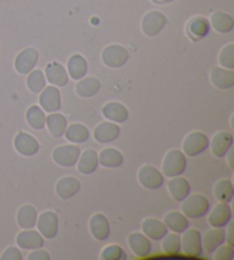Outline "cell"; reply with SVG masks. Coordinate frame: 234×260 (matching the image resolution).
<instances>
[{
	"instance_id": "obj_1",
	"label": "cell",
	"mask_w": 234,
	"mask_h": 260,
	"mask_svg": "<svg viewBox=\"0 0 234 260\" xmlns=\"http://www.w3.org/2000/svg\"><path fill=\"white\" fill-rule=\"evenodd\" d=\"M210 204L207 197L200 194H194L187 196L183 201L182 211L186 218L198 219L206 216L209 212Z\"/></svg>"
},
{
	"instance_id": "obj_2",
	"label": "cell",
	"mask_w": 234,
	"mask_h": 260,
	"mask_svg": "<svg viewBox=\"0 0 234 260\" xmlns=\"http://www.w3.org/2000/svg\"><path fill=\"white\" fill-rule=\"evenodd\" d=\"M186 163V157L182 151L172 150L166 155L164 159L163 172L169 178L178 177L185 171Z\"/></svg>"
},
{
	"instance_id": "obj_3",
	"label": "cell",
	"mask_w": 234,
	"mask_h": 260,
	"mask_svg": "<svg viewBox=\"0 0 234 260\" xmlns=\"http://www.w3.org/2000/svg\"><path fill=\"white\" fill-rule=\"evenodd\" d=\"M209 139L202 132H192L185 138L183 143V150L190 157H194L208 149Z\"/></svg>"
},
{
	"instance_id": "obj_4",
	"label": "cell",
	"mask_w": 234,
	"mask_h": 260,
	"mask_svg": "<svg viewBox=\"0 0 234 260\" xmlns=\"http://www.w3.org/2000/svg\"><path fill=\"white\" fill-rule=\"evenodd\" d=\"M80 148L74 145L57 147L53 151V159L55 163L64 168H71L78 163L80 157Z\"/></svg>"
},
{
	"instance_id": "obj_5",
	"label": "cell",
	"mask_w": 234,
	"mask_h": 260,
	"mask_svg": "<svg viewBox=\"0 0 234 260\" xmlns=\"http://www.w3.org/2000/svg\"><path fill=\"white\" fill-rule=\"evenodd\" d=\"M181 250L190 257H199L202 253L201 234L197 230H187L184 232L181 239Z\"/></svg>"
},
{
	"instance_id": "obj_6",
	"label": "cell",
	"mask_w": 234,
	"mask_h": 260,
	"mask_svg": "<svg viewBox=\"0 0 234 260\" xmlns=\"http://www.w3.org/2000/svg\"><path fill=\"white\" fill-rule=\"evenodd\" d=\"M138 180L143 187L150 190H155L164 185V176L158 169L152 165H144L138 172Z\"/></svg>"
},
{
	"instance_id": "obj_7",
	"label": "cell",
	"mask_w": 234,
	"mask_h": 260,
	"mask_svg": "<svg viewBox=\"0 0 234 260\" xmlns=\"http://www.w3.org/2000/svg\"><path fill=\"white\" fill-rule=\"evenodd\" d=\"M129 54L127 49L120 45H111L102 54V60L110 68H120L127 63Z\"/></svg>"
},
{
	"instance_id": "obj_8",
	"label": "cell",
	"mask_w": 234,
	"mask_h": 260,
	"mask_svg": "<svg viewBox=\"0 0 234 260\" xmlns=\"http://www.w3.org/2000/svg\"><path fill=\"white\" fill-rule=\"evenodd\" d=\"M38 231L46 239H54L58 232V217L55 212H43L37 219Z\"/></svg>"
},
{
	"instance_id": "obj_9",
	"label": "cell",
	"mask_w": 234,
	"mask_h": 260,
	"mask_svg": "<svg viewBox=\"0 0 234 260\" xmlns=\"http://www.w3.org/2000/svg\"><path fill=\"white\" fill-rule=\"evenodd\" d=\"M40 94L39 103L43 107V109L47 113H56L61 109L62 101H61V93L60 89L54 86L46 87L42 91Z\"/></svg>"
},
{
	"instance_id": "obj_10",
	"label": "cell",
	"mask_w": 234,
	"mask_h": 260,
	"mask_svg": "<svg viewBox=\"0 0 234 260\" xmlns=\"http://www.w3.org/2000/svg\"><path fill=\"white\" fill-rule=\"evenodd\" d=\"M167 20L166 16L160 12H151L145 15L142 22L143 31L148 37H154L165 28Z\"/></svg>"
},
{
	"instance_id": "obj_11",
	"label": "cell",
	"mask_w": 234,
	"mask_h": 260,
	"mask_svg": "<svg viewBox=\"0 0 234 260\" xmlns=\"http://www.w3.org/2000/svg\"><path fill=\"white\" fill-rule=\"evenodd\" d=\"M39 54L37 49L34 48H26L22 51L19 55H17L15 60V68L22 75H26L31 73L33 68L37 64Z\"/></svg>"
},
{
	"instance_id": "obj_12",
	"label": "cell",
	"mask_w": 234,
	"mask_h": 260,
	"mask_svg": "<svg viewBox=\"0 0 234 260\" xmlns=\"http://www.w3.org/2000/svg\"><path fill=\"white\" fill-rule=\"evenodd\" d=\"M15 149L20 152L21 155L26 156H33L39 150V142L37 139L31 136L29 133L21 132L16 136L14 140Z\"/></svg>"
},
{
	"instance_id": "obj_13",
	"label": "cell",
	"mask_w": 234,
	"mask_h": 260,
	"mask_svg": "<svg viewBox=\"0 0 234 260\" xmlns=\"http://www.w3.org/2000/svg\"><path fill=\"white\" fill-rule=\"evenodd\" d=\"M232 218V210L229 208L228 203H223L220 202L210 212L208 221L215 228H223L231 221Z\"/></svg>"
},
{
	"instance_id": "obj_14",
	"label": "cell",
	"mask_w": 234,
	"mask_h": 260,
	"mask_svg": "<svg viewBox=\"0 0 234 260\" xmlns=\"http://www.w3.org/2000/svg\"><path fill=\"white\" fill-rule=\"evenodd\" d=\"M233 145V136L228 132H219L216 134L211 140V143L209 146L211 147V150H213V154L216 157L222 158L225 157L229 150V148H232Z\"/></svg>"
},
{
	"instance_id": "obj_15",
	"label": "cell",
	"mask_w": 234,
	"mask_h": 260,
	"mask_svg": "<svg viewBox=\"0 0 234 260\" xmlns=\"http://www.w3.org/2000/svg\"><path fill=\"white\" fill-rule=\"evenodd\" d=\"M16 243L22 249L35 250L43 248L44 237L39 232L26 230L21 232L16 237Z\"/></svg>"
},
{
	"instance_id": "obj_16",
	"label": "cell",
	"mask_w": 234,
	"mask_h": 260,
	"mask_svg": "<svg viewBox=\"0 0 234 260\" xmlns=\"http://www.w3.org/2000/svg\"><path fill=\"white\" fill-rule=\"evenodd\" d=\"M120 136V127L115 123H101L94 131V138L101 143H110L115 141Z\"/></svg>"
},
{
	"instance_id": "obj_17",
	"label": "cell",
	"mask_w": 234,
	"mask_h": 260,
	"mask_svg": "<svg viewBox=\"0 0 234 260\" xmlns=\"http://www.w3.org/2000/svg\"><path fill=\"white\" fill-rule=\"evenodd\" d=\"M142 231L144 235L153 241H160L168 234V228L164 222L157 219L148 218L142 223Z\"/></svg>"
},
{
	"instance_id": "obj_18",
	"label": "cell",
	"mask_w": 234,
	"mask_h": 260,
	"mask_svg": "<svg viewBox=\"0 0 234 260\" xmlns=\"http://www.w3.org/2000/svg\"><path fill=\"white\" fill-rule=\"evenodd\" d=\"M92 235L97 241H105L110 235V223L107 218L102 213H97L93 216L89 221Z\"/></svg>"
},
{
	"instance_id": "obj_19",
	"label": "cell",
	"mask_w": 234,
	"mask_h": 260,
	"mask_svg": "<svg viewBox=\"0 0 234 260\" xmlns=\"http://www.w3.org/2000/svg\"><path fill=\"white\" fill-rule=\"evenodd\" d=\"M128 243L130 249L137 257H147L151 253V241L147 236L141 234V233H134V234L129 235Z\"/></svg>"
},
{
	"instance_id": "obj_20",
	"label": "cell",
	"mask_w": 234,
	"mask_h": 260,
	"mask_svg": "<svg viewBox=\"0 0 234 260\" xmlns=\"http://www.w3.org/2000/svg\"><path fill=\"white\" fill-rule=\"evenodd\" d=\"M102 113L109 120L114 123H125L129 117L128 109L120 102H109L103 107Z\"/></svg>"
},
{
	"instance_id": "obj_21",
	"label": "cell",
	"mask_w": 234,
	"mask_h": 260,
	"mask_svg": "<svg viewBox=\"0 0 234 260\" xmlns=\"http://www.w3.org/2000/svg\"><path fill=\"white\" fill-rule=\"evenodd\" d=\"M82 183L74 177L62 178L56 185V192L60 199L69 200L80 190Z\"/></svg>"
},
{
	"instance_id": "obj_22",
	"label": "cell",
	"mask_w": 234,
	"mask_h": 260,
	"mask_svg": "<svg viewBox=\"0 0 234 260\" xmlns=\"http://www.w3.org/2000/svg\"><path fill=\"white\" fill-rule=\"evenodd\" d=\"M202 246L206 249L208 253L215 252L218 246L222 245L225 242V231L223 228H214L201 236Z\"/></svg>"
},
{
	"instance_id": "obj_23",
	"label": "cell",
	"mask_w": 234,
	"mask_h": 260,
	"mask_svg": "<svg viewBox=\"0 0 234 260\" xmlns=\"http://www.w3.org/2000/svg\"><path fill=\"white\" fill-rule=\"evenodd\" d=\"M78 163V171L83 174H92L98 168V155L94 149H86L80 154Z\"/></svg>"
},
{
	"instance_id": "obj_24",
	"label": "cell",
	"mask_w": 234,
	"mask_h": 260,
	"mask_svg": "<svg viewBox=\"0 0 234 260\" xmlns=\"http://www.w3.org/2000/svg\"><path fill=\"white\" fill-rule=\"evenodd\" d=\"M46 78L49 83L60 87L65 86L69 83V76L64 67L57 62H53L46 67Z\"/></svg>"
},
{
	"instance_id": "obj_25",
	"label": "cell",
	"mask_w": 234,
	"mask_h": 260,
	"mask_svg": "<svg viewBox=\"0 0 234 260\" xmlns=\"http://www.w3.org/2000/svg\"><path fill=\"white\" fill-rule=\"evenodd\" d=\"M168 188L170 191V195L173 196V199L177 202H183L186 197L190 195L191 187L190 183L186 180L185 178L182 177H174L168 182Z\"/></svg>"
},
{
	"instance_id": "obj_26",
	"label": "cell",
	"mask_w": 234,
	"mask_h": 260,
	"mask_svg": "<svg viewBox=\"0 0 234 260\" xmlns=\"http://www.w3.org/2000/svg\"><path fill=\"white\" fill-rule=\"evenodd\" d=\"M98 163L104 168L115 169L124 163V156L115 148H106L98 155Z\"/></svg>"
},
{
	"instance_id": "obj_27",
	"label": "cell",
	"mask_w": 234,
	"mask_h": 260,
	"mask_svg": "<svg viewBox=\"0 0 234 260\" xmlns=\"http://www.w3.org/2000/svg\"><path fill=\"white\" fill-rule=\"evenodd\" d=\"M38 219V212L32 205H23L17 212V222L23 230H31L35 226Z\"/></svg>"
},
{
	"instance_id": "obj_28",
	"label": "cell",
	"mask_w": 234,
	"mask_h": 260,
	"mask_svg": "<svg viewBox=\"0 0 234 260\" xmlns=\"http://www.w3.org/2000/svg\"><path fill=\"white\" fill-rule=\"evenodd\" d=\"M101 89V83L100 80L96 79L95 77H88L75 85V91L79 96L89 99L100 92Z\"/></svg>"
},
{
	"instance_id": "obj_29",
	"label": "cell",
	"mask_w": 234,
	"mask_h": 260,
	"mask_svg": "<svg viewBox=\"0 0 234 260\" xmlns=\"http://www.w3.org/2000/svg\"><path fill=\"white\" fill-rule=\"evenodd\" d=\"M211 82L220 89H228L234 86V73L231 70L216 68L211 71Z\"/></svg>"
},
{
	"instance_id": "obj_30",
	"label": "cell",
	"mask_w": 234,
	"mask_h": 260,
	"mask_svg": "<svg viewBox=\"0 0 234 260\" xmlns=\"http://www.w3.org/2000/svg\"><path fill=\"white\" fill-rule=\"evenodd\" d=\"M46 123L49 133L54 138H61L64 136L67 127V120L62 114L52 113L48 117H46Z\"/></svg>"
},
{
	"instance_id": "obj_31",
	"label": "cell",
	"mask_w": 234,
	"mask_h": 260,
	"mask_svg": "<svg viewBox=\"0 0 234 260\" xmlns=\"http://www.w3.org/2000/svg\"><path fill=\"white\" fill-rule=\"evenodd\" d=\"M164 223L169 230H172L173 232L177 233V234H181V233L185 232L188 228V220L187 218L184 216L183 213L177 212V211H173L169 212L167 216L165 217V221Z\"/></svg>"
},
{
	"instance_id": "obj_32",
	"label": "cell",
	"mask_w": 234,
	"mask_h": 260,
	"mask_svg": "<svg viewBox=\"0 0 234 260\" xmlns=\"http://www.w3.org/2000/svg\"><path fill=\"white\" fill-rule=\"evenodd\" d=\"M67 68H69V74L71 76V78L80 80L86 76L88 66L86 60H85V57H83L82 55H73L69 60Z\"/></svg>"
},
{
	"instance_id": "obj_33",
	"label": "cell",
	"mask_w": 234,
	"mask_h": 260,
	"mask_svg": "<svg viewBox=\"0 0 234 260\" xmlns=\"http://www.w3.org/2000/svg\"><path fill=\"white\" fill-rule=\"evenodd\" d=\"M65 138L70 142L84 143L89 139L88 128L83 124H72L65 129Z\"/></svg>"
},
{
	"instance_id": "obj_34",
	"label": "cell",
	"mask_w": 234,
	"mask_h": 260,
	"mask_svg": "<svg viewBox=\"0 0 234 260\" xmlns=\"http://www.w3.org/2000/svg\"><path fill=\"white\" fill-rule=\"evenodd\" d=\"M210 21L215 30H217L220 34L229 32L234 26V20L232 19V16L222 12H217L211 15Z\"/></svg>"
},
{
	"instance_id": "obj_35",
	"label": "cell",
	"mask_w": 234,
	"mask_h": 260,
	"mask_svg": "<svg viewBox=\"0 0 234 260\" xmlns=\"http://www.w3.org/2000/svg\"><path fill=\"white\" fill-rule=\"evenodd\" d=\"M215 196L218 201L223 203H229L234 196V187L231 180L224 179L220 180L215 186Z\"/></svg>"
},
{
	"instance_id": "obj_36",
	"label": "cell",
	"mask_w": 234,
	"mask_h": 260,
	"mask_svg": "<svg viewBox=\"0 0 234 260\" xmlns=\"http://www.w3.org/2000/svg\"><path fill=\"white\" fill-rule=\"evenodd\" d=\"M26 120L32 128L43 129L46 124V116L42 108H39L38 106H32L26 111Z\"/></svg>"
},
{
	"instance_id": "obj_37",
	"label": "cell",
	"mask_w": 234,
	"mask_h": 260,
	"mask_svg": "<svg viewBox=\"0 0 234 260\" xmlns=\"http://www.w3.org/2000/svg\"><path fill=\"white\" fill-rule=\"evenodd\" d=\"M163 249L165 253L177 255L181 252V237L177 234H167L163 239Z\"/></svg>"
},
{
	"instance_id": "obj_38",
	"label": "cell",
	"mask_w": 234,
	"mask_h": 260,
	"mask_svg": "<svg viewBox=\"0 0 234 260\" xmlns=\"http://www.w3.org/2000/svg\"><path fill=\"white\" fill-rule=\"evenodd\" d=\"M46 86V78L43 71L33 70L28 77V87L31 92L40 93Z\"/></svg>"
},
{
	"instance_id": "obj_39",
	"label": "cell",
	"mask_w": 234,
	"mask_h": 260,
	"mask_svg": "<svg viewBox=\"0 0 234 260\" xmlns=\"http://www.w3.org/2000/svg\"><path fill=\"white\" fill-rule=\"evenodd\" d=\"M190 31L193 36H196V37H198V38L205 37V36L208 34V31H209L208 21L202 19V17L193 20L190 23Z\"/></svg>"
},
{
	"instance_id": "obj_40",
	"label": "cell",
	"mask_w": 234,
	"mask_h": 260,
	"mask_svg": "<svg viewBox=\"0 0 234 260\" xmlns=\"http://www.w3.org/2000/svg\"><path fill=\"white\" fill-rule=\"evenodd\" d=\"M127 253L119 245H110L102 251V259L104 260H124Z\"/></svg>"
},
{
	"instance_id": "obj_41",
	"label": "cell",
	"mask_w": 234,
	"mask_h": 260,
	"mask_svg": "<svg viewBox=\"0 0 234 260\" xmlns=\"http://www.w3.org/2000/svg\"><path fill=\"white\" fill-rule=\"evenodd\" d=\"M219 63L225 68H234V45L229 44L225 47L219 55Z\"/></svg>"
},
{
	"instance_id": "obj_42",
	"label": "cell",
	"mask_w": 234,
	"mask_h": 260,
	"mask_svg": "<svg viewBox=\"0 0 234 260\" xmlns=\"http://www.w3.org/2000/svg\"><path fill=\"white\" fill-rule=\"evenodd\" d=\"M216 260H232L234 258V250L231 245H220L215 250Z\"/></svg>"
},
{
	"instance_id": "obj_43",
	"label": "cell",
	"mask_w": 234,
	"mask_h": 260,
	"mask_svg": "<svg viewBox=\"0 0 234 260\" xmlns=\"http://www.w3.org/2000/svg\"><path fill=\"white\" fill-rule=\"evenodd\" d=\"M2 260H22V253L19 249L11 246L2 255Z\"/></svg>"
},
{
	"instance_id": "obj_44",
	"label": "cell",
	"mask_w": 234,
	"mask_h": 260,
	"mask_svg": "<svg viewBox=\"0 0 234 260\" xmlns=\"http://www.w3.org/2000/svg\"><path fill=\"white\" fill-rule=\"evenodd\" d=\"M28 259L29 260H49L51 259V255H49V253L46 250L35 249V251H33V252H31L28 255Z\"/></svg>"
},
{
	"instance_id": "obj_45",
	"label": "cell",
	"mask_w": 234,
	"mask_h": 260,
	"mask_svg": "<svg viewBox=\"0 0 234 260\" xmlns=\"http://www.w3.org/2000/svg\"><path fill=\"white\" fill-rule=\"evenodd\" d=\"M233 227H234V223H231V225L228 226V230H227V233L225 232V240L227 241V244L231 245V246H234L233 244Z\"/></svg>"
},
{
	"instance_id": "obj_46",
	"label": "cell",
	"mask_w": 234,
	"mask_h": 260,
	"mask_svg": "<svg viewBox=\"0 0 234 260\" xmlns=\"http://www.w3.org/2000/svg\"><path fill=\"white\" fill-rule=\"evenodd\" d=\"M233 152H234V150L232 149V148H229V150L227 151V154H226V155H228V164H229V167H231L232 169L234 168V164H233V160H232Z\"/></svg>"
},
{
	"instance_id": "obj_47",
	"label": "cell",
	"mask_w": 234,
	"mask_h": 260,
	"mask_svg": "<svg viewBox=\"0 0 234 260\" xmlns=\"http://www.w3.org/2000/svg\"><path fill=\"white\" fill-rule=\"evenodd\" d=\"M160 2H164V3H166V2H170V0H160Z\"/></svg>"
}]
</instances>
